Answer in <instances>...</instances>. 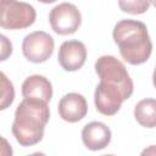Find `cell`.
<instances>
[{
    "instance_id": "obj_1",
    "label": "cell",
    "mask_w": 156,
    "mask_h": 156,
    "mask_svg": "<svg viewBox=\"0 0 156 156\" xmlns=\"http://www.w3.org/2000/svg\"><path fill=\"white\" fill-rule=\"evenodd\" d=\"M50 118L46 101L24 98L15 111L11 132L21 146H33L44 136V129Z\"/></svg>"
},
{
    "instance_id": "obj_2",
    "label": "cell",
    "mask_w": 156,
    "mask_h": 156,
    "mask_svg": "<svg viewBox=\"0 0 156 156\" xmlns=\"http://www.w3.org/2000/svg\"><path fill=\"white\" fill-rule=\"evenodd\" d=\"M112 35L126 62L136 66L149 60L152 43L145 23L135 20H122L115 26Z\"/></svg>"
},
{
    "instance_id": "obj_3",
    "label": "cell",
    "mask_w": 156,
    "mask_h": 156,
    "mask_svg": "<svg viewBox=\"0 0 156 156\" xmlns=\"http://www.w3.org/2000/svg\"><path fill=\"white\" fill-rule=\"evenodd\" d=\"M95 72L100 80L119 87L129 96L133 94V82L127 72L126 66L115 56L104 55L100 56L95 62Z\"/></svg>"
},
{
    "instance_id": "obj_4",
    "label": "cell",
    "mask_w": 156,
    "mask_h": 156,
    "mask_svg": "<svg viewBox=\"0 0 156 156\" xmlns=\"http://www.w3.org/2000/svg\"><path fill=\"white\" fill-rule=\"evenodd\" d=\"M37 18L35 9L18 0H1L0 24L4 29L16 30L30 27Z\"/></svg>"
},
{
    "instance_id": "obj_5",
    "label": "cell",
    "mask_w": 156,
    "mask_h": 156,
    "mask_svg": "<svg viewBox=\"0 0 156 156\" xmlns=\"http://www.w3.org/2000/svg\"><path fill=\"white\" fill-rule=\"evenodd\" d=\"M51 29L60 35H69L77 32L82 23V16L76 5L62 2L51 9L49 13Z\"/></svg>"
},
{
    "instance_id": "obj_6",
    "label": "cell",
    "mask_w": 156,
    "mask_h": 156,
    "mask_svg": "<svg viewBox=\"0 0 156 156\" xmlns=\"http://www.w3.org/2000/svg\"><path fill=\"white\" fill-rule=\"evenodd\" d=\"M52 37L43 30H35L24 37L22 41L23 56L33 63H43L49 60L54 52Z\"/></svg>"
},
{
    "instance_id": "obj_7",
    "label": "cell",
    "mask_w": 156,
    "mask_h": 156,
    "mask_svg": "<svg viewBox=\"0 0 156 156\" xmlns=\"http://www.w3.org/2000/svg\"><path fill=\"white\" fill-rule=\"evenodd\" d=\"M129 98L130 96L119 87L100 80L95 89L94 102L101 115L113 116L119 111L122 102Z\"/></svg>"
},
{
    "instance_id": "obj_8",
    "label": "cell",
    "mask_w": 156,
    "mask_h": 156,
    "mask_svg": "<svg viewBox=\"0 0 156 156\" xmlns=\"http://www.w3.org/2000/svg\"><path fill=\"white\" fill-rule=\"evenodd\" d=\"M57 60L60 66L67 72H74L83 67L87 60V48L79 40L63 41L58 49Z\"/></svg>"
},
{
    "instance_id": "obj_9",
    "label": "cell",
    "mask_w": 156,
    "mask_h": 156,
    "mask_svg": "<svg viewBox=\"0 0 156 156\" xmlns=\"http://www.w3.org/2000/svg\"><path fill=\"white\" fill-rule=\"evenodd\" d=\"M58 115L60 117L69 123L82 121L88 112V104L85 98L78 93H68L58 101Z\"/></svg>"
},
{
    "instance_id": "obj_10",
    "label": "cell",
    "mask_w": 156,
    "mask_h": 156,
    "mask_svg": "<svg viewBox=\"0 0 156 156\" xmlns=\"http://www.w3.org/2000/svg\"><path fill=\"white\" fill-rule=\"evenodd\" d=\"M111 130L102 122H90L83 127L82 140L87 149L98 151L105 149L111 141Z\"/></svg>"
},
{
    "instance_id": "obj_11",
    "label": "cell",
    "mask_w": 156,
    "mask_h": 156,
    "mask_svg": "<svg viewBox=\"0 0 156 156\" xmlns=\"http://www.w3.org/2000/svg\"><path fill=\"white\" fill-rule=\"evenodd\" d=\"M23 98H34L49 102L52 98L51 82L40 74H33L24 79L22 83Z\"/></svg>"
},
{
    "instance_id": "obj_12",
    "label": "cell",
    "mask_w": 156,
    "mask_h": 156,
    "mask_svg": "<svg viewBox=\"0 0 156 156\" xmlns=\"http://www.w3.org/2000/svg\"><path fill=\"white\" fill-rule=\"evenodd\" d=\"M134 118L141 127H156V99L140 100L134 107Z\"/></svg>"
},
{
    "instance_id": "obj_13",
    "label": "cell",
    "mask_w": 156,
    "mask_h": 156,
    "mask_svg": "<svg viewBox=\"0 0 156 156\" xmlns=\"http://www.w3.org/2000/svg\"><path fill=\"white\" fill-rule=\"evenodd\" d=\"M150 2V0H118V6L123 12L141 15L149 10Z\"/></svg>"
},
{
    "instance_id": "obj_14",
    "label": "cell",
    "mask_w": 156,
    "mask_h": 156,
    "mask_svg": "<svg viewBox=\"0 0 156 156\" xmlns=\"http://www.w3.org/2000/svg\"><path fill=\"white\" fill-rule=\"evenodd\" d=\"M1 106L0 110H5L7 108V106H10L15 99V89L12 83L7 79V77L5 76L4 72H1Z\"/></svg>"
},
{
    "instance_id": "obj_15",
    "label": "cell",
    "mask_w": 156,
    "mask_h": 156,
    "mask_svg": "<svg viewBox=\"0 0 156 156\" xmlns=\"http://www.w3.org/2000/svg\"><path fill=\"white\" fill-rule=\"evenodd\" d=\"M0 38H1V43H2L1 60L4 61V60H6V57H7L9 55H11V52H12V45H11V43H10V41H7V40H6V37H5V35H1Z\"/></svg>"
},
{
    "instance_id": "obj_16",
    "label": "cell",
    "mask_w": 156,
    "mask_h": 156,
    "mask_svg": "<svg viewBox=\"0 0 156 156\" xmlns=\"http://www.w3.org/2000/svg\"><path fill=\"white\" fill-rule=\"evenodd\" d=\"M155 154H156V146L155 145H151L149 149H145L141 152V155H155Z\"/></svg>"
},
{
    "instance_id": "obj_17",
    "label": "cell",
    "mask_w": 156,
    "mask_h": 156,
    "mask_svg": "<svg viewBox=\"0 0 156 156\" xmlns=\"http://www.w3.org/2000/svg\"><path fill=\"white\" fill-rule=\"evenodd\" d=\"M152 83H154V87L156 88V66H155V71H154V74H152Z\"/></svg>"
},
{
    "instance_id": "obj_18",
    "label": "cell",
    "mask_w": 156,
    "mask_h": 156,
    "mask_svg": "<svg viewBox=\"0 0 156 156\" xmlns=\"http://www.w3.org/2000/svg\"><path fill=\"white\" fill-rule=\"evenodd\" d=\"M38 1H40V2H43V4H52V2H55V1H57V0H38Z\"/></svg>"
},
{
    "instance_id": "obj_19",
    "label": "cell",
    "mask_w": 156,
    "mask_h": 156,
    "mask_svg": "<svg viewBox=\"0 0 156 156\" xmlns=\"http://www.w3.org/2000/svg\"><path fill=\"white\" fill-rule=\"evenodd\" d=\"M150 1H151V2H152V5L156 7V0H150Z\"/></svg>"
}]
</instances>
